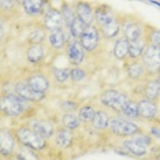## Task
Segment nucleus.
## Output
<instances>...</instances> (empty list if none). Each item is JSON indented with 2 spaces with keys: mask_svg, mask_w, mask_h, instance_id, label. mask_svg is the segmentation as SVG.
Segmentation results:
<instances>
[{
  "mask_svg": "<svg viewBox=\"0 0 160 160\" xmlns=\"http://www.w3.org/2000/svg\"><path fill=\"white\" fill-rule=\"evenodd\" d=\"M64 55H66L68 63L72 67L75 66H81L86 59V51L83 49V47L81 45L79 40H74L71 38L68 41V44L64 48Z\"/></svg>",
  "mask_w": 160,
  "mask_h": 160,
  "instance_id": "12",
  "label": "nucleus"
},
{
  "mask_svg": "<svg viewBox=\"0 0 160 160\" xmlns=\"http://www.w3.org/2000/svg\"><path fill=\"white\" fill-rule=\"evenodd\" d=\"M138 115L144 122L155 123L160 119V111L158 101H152L147 99H138Z\"/></svg>",
  "mask_w": 160,
  "mask_h": 160,
  "instance_id": "11",
  "label": "nucleus"
},
{
  "mask_svg": "<svg viewBox=\"0 0 160 160\" xmlns=\"http://www.w3.org/2000/svg\"><path fill=\"white\" fill-rule=\"evenodd\" d=\"M108 133L118 138H130V137H134L137 134L142 133V129L136 122L127 121L126 118H123L119 114H114V115H111Z\"/></svg>",
  "mask_w": 160,
  "mask_h": 160,
  "instance_id": "3",
  "label": "nucleus"
},
{
  "mask_svg": "<svg viewBox=\"0 0 160 160\" xmlns=\"http://www.w3.org/2000/svg\"><path fill=\"white\" fill-rule=\"evenodd\" d=\"M96 112H97V110L94 108L93 104L85 103V104H82L81 107H79L77 115H78L79 121H81L83 125H92L94 116H96Z\"/></svg>",
  "mask_w": 160,
  "mask_h": 160,
  "instance_id": "28",
  "label": "nucleus"
},
{
  "mask_svg": "<svg viewBox=\"0 0 160 160\" xmlns=\"http://www.w3.org/2000/svg\"><path fill=\"white\" fill-rule=\"evenodd\" d=\"M122 17V36L127 41H134L145 36V26L141 19L130 15H121Z\"/></svg>",
  "mask_w": 160,
  "mask_h": 160,
  "instance_id": "6",
  "label": "nucleus"
},
{
  "mask_svg": "<svg viewBox=\"0 0 160 160\" xmlns=\"http://www.w3.org/2000/svg\"><path fill=\"white\" fill-rule=\"evenodd\" d=\"M47 4H48V2H45V0H22V2H19L22 11L30 18L42 17Z\"/></svg>",
  "mask_w": 160,
  "mask_h": 160,
  "instance_id": "21",
  "label": "nucleus"
},
{
  "mask_svg": "<svg viewBox=\"0 0 160 160\" xmlns=\"http://www.w3.org/2000/svg\"><path fill=\"white\" fill-rule=\"evenodd\" d=\"M25 81L28 82V85L30 86L32 89L36 90L37 93H41V94H45L51 88L49 78L47 77L42 71H32Z\"/></svg>",
  "mask_w": 160,
  "mask_h": 160,
  "instance_id": "18",
  "label": "nucleus"
},
{
  "mask_svg": "<svg viewBox=\"0 0 160 160\" xmlns=\"http://www.w3.org/2000/svg\"><path fill=\"white\" fill-rule=\"evenodd\" d=\"M59 122H60L62 127L68 129V130H72V132L78 130L79 127H81V125H82V122L79 121L77 114H62Z\"/></svg>",
  "mask_w": 160,
  "mask_h": 160,
  "instance_id": "31",
  "label": "nucleus"
},
{
  "mask_svg": "<svg viewBox=\"0 0 160 160\" xmlns=\"http://www.w3.org/2000/svg\"><path fill=\"white\" fill-rule=\"evenodd\" d=\"M47 37H48V34H47V30L41 26V23H40V26H37L36 29H33V30L29 32V34H28V44L29 45L42 44Z\"/></svg>",
  "mask_w": 160,
  "mask_h": 160,
  "instance_id": "32",
  "label": "nucleus"
},
{
  "mask_svg": "<svg viewBox=\"0 0 160 160\" xmlns=\"http://www.w3.org/2000/svg\"><path fill=\"white\" fill-rule=\"evenodd\" d=\"M70 40H71V37H70V33H68V29L63 28V29H59V30L48 33V37H47V45L49 47L51 51L59 52V51L66 48V45L68 44Z\"/></svg>",
  "mask_w": 160,
  "mask_h": 160,
  "instance_id": "14",
  "label": "nucleus"
},
{
  "mask_svg": "<svg viewBox=\"0 0 160 160\" xmlns=\"http://www.w3.org/2000/svg\"><path fill=\"white\" fill-rule=\"evenodd\" d=\"M18 140L15 137L14 130L2 129L0 132V155L3 159H12L17 153Z\"/></svg>",
  "mask_w": 160,
  "mask_h": 160,
  "instance_id": "10",
  "label": "nucleus"
},
{
  "mask_svg": "<svg viewBox=\"0 0 160 160\" xmlns=\"http://www.w3.org/2000/svg\"><path fill=\"white\" fill-rule=\"evenodd\" d=\"M75 12L77 18L86 26H93L94 25V6L90 2H75Z\"/></svg>",
  "mask_w": 160,
  "mask_h": 160,
  "instance_id": "20",
  "label": "nucleus"
},
{
  "mask_svg": "<svg viewBox=\"0 0 160 160\" xmlns=\"http://www.w3.org/2000/svg\"><path fill=\"white\" fill-rule=\"evenodd\" d=\"M28 126L30 129H33L38 136L45 138V140L52 138L58 130L55 123L49 121V119H44V118H30V121L28 122Z\"/></svg>",
  "mask_w": 160,
  "mask_h": 160,
  "instance_id": "13",
  "label": "nucleus"
},
{
  "mask_svg": "<svg viewBox=\"0 0 160 160\" xmlns=\"http://www.w3.org/2000/svg\"><path fill=\"white\" fill-rule=\"evenodd\" d=\"M88 78V71L82 66H75L70 68V81L72 83H81Z\"/></svg>",
  "mask_w": 160,
  "mask_h": 160,
  "instance_id": "36",
  "label": "nucleus"
},
{
  "mask_svg": "<svg viewBox=\"0 0 160 160\" xmlns=\"http://www.w3.org/2000/svg\"><path fill=\"white\" fill-rule=\"evenodd\" d=\"M145 70H147L148 78H153L160 72V48L148 45L147 51L141 58Z\"/></svg>",
  "mask_w": 160,
  "mask_h": 160,
  "instance_id": "8",
  "label": "nucleus"
},
{
  "mask_svg": "<svg viewBox=\"0 0 160 160\" xmlns=\"http://www.w3.org/2000/svg\"><path fill=\"white\" fill-rule=\"evenodd\" d=\"M88 28L83 22H81V21L78 19H75L74 22H72V25L70 28H68V33H70V37L71 38H74V40H79V37L82 36V33L85 32V29Z\"/></svg>",
  "mask_w": 160,
  "mask_h": 160,
  "instance_id": "37",
  "label": "nucleus"
},
{
  "mask_svg": "<svg viewBox=\"0 0 160 160\" xmlns=\"http://www.w3.org/2000/svg\"><path fill=\"white\" fill-rule=\"evenodd\" d=\"M123 118H126L127 121H132L134 122L136 119H140V115H138V101L137 99H134V97H132L127 103L125 104V107L122 108L121 114Z\"/></svg>",
  "mask_w": 160,
  "mask_h": 160,
  "instance_id": "30",
  "label": "nucleus"
},
{
  "mask_svg": "<svg viewBox=\"0 0 160 160\" xmlns=\"http://www.w3.org/2000/svg\"><path fill=\"white\" fill-rule=\"evenodd\" d=\"M15 137L18 140V145L22 147L30 148L36 152H41L44 151L48 145V140L42 138L41 136H38L33 129H30L28 125H21L14 129Z\"/></svg>",
  "mask_w": 160,
  "mask_h": 160,
  "instance_id": "4",
  "label": "nucleus"
},
{
  "mask_svg": "<svg viewBox=\"0 0 160 160\" xmlns=\"http://www.w3.org/2000/svg\"><path fill=\"white\" fill-rule=\"evenodd\" d=\"M118 17L119 14L105 3H99V4L94 6V25L99 29L104 25L110 23L111 21H114Z\"/></svg>",
  "mask_w": 160,
  "mask_h": 160,
  "instance_id": "16",
  "label": "nucleus"
},
{
  "mask_svg": "<svg viewBox=\"0 0 160 160\" xmlns=\"http://www.w3.org/2000/svg\"><path fill=\"white\" fill-rule=\"evenodd\" d=\"M110 122H111L110 112L105 110H97L96 116H94L92 122V127L97 132H104V130H108Z\"/></svg>",
  "mask_w": 160,
  "mask_h": 160,
  "instance_id": "27",
  "label": "nucleus"
},
{
  "mask_svg": "<svg viewBox=\"0 0 160 160\" xmlns=\"http://www.w3.org/2000/svg\"><path fill=\"white\" fill-rule=\"evenodd\" d=\"M14 93L33 104L41 103V101H44V99H45V94L37 93L36 90H33L28 85V82L25 81V79H21V81H17L14 83Z\"/></svg>",
  "mask_w": 160,
  "mask_h": 160,
  "instance_id": "15",
  "label": "nucleus"
},
{
  "mask_svg": "<svg viewBox=\"0 0 160 160\" xmlns=\"http://www.w3.org/2000/svg\"><path fill=\"white\" fill-rule=\"evenodd\" d=\"M122 148L127 155L137 159H145L151 153V149L155 148V140L148 133H140L134 137L125 138L122 141Z\"/></svg>",
  "mask_w": 160,
  "mask_h": 160,
  "instance_id": "2",
  "label": "nucleus"
},
{
  "mask_svg": "<svg viewBox=\"0 0 160 160\" xmlns=\"http://www.w3.org/2000/svg\"><path fill=\"white\" fill-rule=\"evenodd\" d=\"M132 97L129 96V93L123 92V90H118L114 88H107L101 90L99 94V101L104 108H108L110 111L115 112V114H121L122 108L125 107V104L129 101Z\"/></svg>",
  "mask_w": 160,
  "mask_h": 160,
  "instance_id": "5",
  "label": "nucleus"
},
{
  "mask_svg": "<svg viewBox=\"0 0 160 160\" xmlns=\"http://www.w3.org/2000/svg\"><path fill=\"white\" fill-rule=\"evenodd\" d=\"M30 107H33V103L22 99L14 92L3 93L0 100L2 115L7 118H22L30 111Z\"/></svg>",
  "mask_w": 160,
  "mask_h": 160,
  "instance_id": "1",
  "label": "nucleus"
},
{
  "mask_svg": "<svg viewBox=\"0 0 160 160\" xmlns=\"http://www.w3.org/2000/svg\"><path fill=\"white\" fill-rule=\"evenodd\" d=\"M60 12L63 15V21H64V26L67 29L71 26L72 22L77 19V12H75V7H74V3H70V2H63L62 3V7H60Z\"/></svg>",
  "mask_w": 160,
  "mask_h": 160,
  "instance_id": "29",
  "label": "nucleus"
},
{
  "mask_svg": "<svg viewBox=\"0 0 160 160\" xmlns=\"http://www.w3.org/2000/svg\"><path fill=\"white\" fill-rule=\"evenodd\" d=\"M148 134L152 138H153L155 141L160 142V123L159 122L151 123V126H149V130H148Z\"/></svg>",
  "mask_w": 160,
  "mask_h": 160,
  "instance_id": "40",
  "label": "nucleus"
},
{
  "mask_svg": "<svg viewBox=\"0 0 160 160\" xmlns=\"http://www.w3.org/2000/svg\"><path fill=\"white\" fill-rule=\"evenodd\" d=\"M156 79H158V82L160 83V72H159V74H158V75H156Z\"/></svg>",
  "mask_w": 160,
  "mask_h": 160,
  "instance_id": "42",
  "label": "nucleus"
},
{
  "mask_svg": "<svg viewBox=\"0 0 160 160\" xmlns=\"http://www.w3.org/2000/svg\"><path fill=\"white\" fill-rule=\"evenodd\" d=\"M100 33L103 40H107V41H111V40L119 38L122 36V17L119 14L118 18H115L114 21H111L110 23L104 25V26L100 28Z\"/></svg>",
  "mask_w": 160,
  "mask_h": 160,
  "instance_id": "22",
  "label": "nucleus"
},
{
  "mask_svg": "<svg viewBox=\"0 0 160 160\" xmlns=\"http://www.w3.org/2000/svg\"><path fill=\"white\" fill-rule=\"evenodd\" d=\"M74 138H75V134L72 130L64 129V127L60 126L58 127L55 136H53V141H55L56 147H59L62 149H67L74 144Z\"/></svg>",
  "mask_w": 160,
  "mask_h": 160,
  "instance_id": "24",
  "label": "nucleus"
},
{
  "mask_svg": "<svg viewBox=\"0 0 160 160\" xmlns=\"http://www.w3.org/2000/svg\"><path fill=\"white\" fill-rule=\"evenodd\" d=\"M149 4H153V6L160 7V2H149Z\"/></svg>",
  "mask_w": 160,
  "mask_h": 160,
  "instance_id": "41",
  "label": "nucleus"
},
{
  "mask_svg": "<svg viewBox=\"0 0 160 160\" xmlns=\"http://www.w3.org/2000/svg\"><path fill=\"white\" fill-rule=\"evenodd\" d=\"M15 160H40V156L36 151L30 148H26V147H22L19 145L17 149V153L14 156Z\"/></svg>",
  "mask_w": 160,
  "mask_h": 160,
  "instance_id": "35",
  "label": "nucleus"
},
{
  "mask_svg": "<svg viewBox=\"0 0 160 160\" xmlns=\"http://www.w3.org/2000/svg\"><path fill=\"white\" fill-rule=\"evenodd\" d=\"M112 56L116 60L121 62H126L129 59V41L121 36L119 38H116L112 45Z\"/></svg>",
  "mask_w": 160,
  "mask_h": 160,
  "instance_id": "26",
  "label": "nucleus"
},
{
  "mask_svg": "<svg viewBox=\"0 0 160 160\" xmlns=\"http://www.w3.org/2000/svg\"><path fill=\"white\" fill-rule=\"evenodd\" d=\"M79 107H81V105L74 100H64V101H62L59 105V108L63 111V114H75V111L78 112Z\"/></svg>",
  "mask_w": 160,
  "mask_h": 160,
  "instance_id": "38",
  "label": "nucleus"
},
{
  "mask_svg": "<svg viewBox=\"0 0 160 160\" xmlns=\"http://www.w3.org/2000/svg\"><path fill=\"white\" fill-rule=\"evenodd\" d=\"M145 38L148 41V45L160 48V29L159 28L151 26V25L147 23V26H145Z\"/></svg>",
  "mask_w": 160,
  "mask_h": 160,
  "instance_id": "33",
  "label": "nucleus"
},
{
  "mask_svg": "<svg viewBox=\"0 0 160 160\" xmlns=\"http://www.w3.org/2000/svg\"><path fill=\"white\" fill-rule=\"evenodd\" d=\"M19 6V2H15V0H0V8H2V14L4 15L6 11H12L14 7Z\"/></svg>",
  "mask_w": 160,
  "mask_h": 160,
  "instance_id": "39",
  "label": "nucleus"
},
{
  "mask_svg": "<svg viewBox=\"0 0 160 160\" xmlns=\"http://www.w3.org/2000/svg\"><path fill=\"white\" fill-rule=\"evenodd\" d=\"M125 72L127 78L133 82H144L148 79V74L141 60H129L125 62Z\"/></svg>",
  "mask_w": 160,
  "mask_h": 160,
  "instance_id": "17",
  "label": "nucleus"
},
{
  "mask_svg": "<svg viewBox=\"0 0 160 160\" xmlns=\"http://www.w3.org/2000/svg\"><path fill=\"white\" fill-rule=\"evenodd\" d=\"M101 40L103 37H101L100 29L96 25H93V26H88L85 29V32L79 37V42L83 47V49L86 51V53H93L100 48Z\"/></svg>",
  "mask_w": 160,
  "mask_h": 160,
  "instance_id": "9",
  "label": "nucleus"
},
{
  "mask_svg": "<svg viewBox=\"0 0 160 160\" xmlns=\"http://www.w3.org/2000/svg\"><path fill=\"white\" fill-rule=\"evenodd\" d=\"M158 122H159V123H160V119H159V121H158Z\"/></svg>",
  "mask_w": 160,
  "mask_h": 160,
  "instance_id": "43",
  "label": "nucleus"
},
{
  "mask_svg": "<svg viewBox=\"0 0 160 160\" xmlns=\"http://www.w3.org/2000/svg\"><path fill=\"white\" fill-rule=\"evenodd\" d=\"M41 26L44 28L45 30L48 32V33L66 28V26H64L63 15H62L60 10L59 8H55V7H52L49 2H48V4H47V8H45L44 14H42Z\"/></svg>",
  "mask_w": 160,
  "mask_h": 160,
  "instance_id": "7",
  "label": "nucleus"
},
{
  "mask_svg": "<svg viewBox=\"0 0 160 160\" xmlns=\"http://www.w3.org/2000/svg\"><path fill=\"white\" fill-rule=\"evenodd\" d=\"M51 72H52L56 83L63 85V83H67L70 81V68L68 67H52Z\"/></svg>",
  "mask_w": 160,
  "mask_h": 160,
  "instance_id": "34",
  "label": "nucleus"
},
{
  "mask_svg": "<svg viewBox=\"0 0 160 160\" xmlns=\"http://www.w3.org/2000/svg\"><path fill=\"white\" fill-rule=\"evenodd\" d=\"M49 47L42 42V44H33L28 45L26 51H25V58H26L28 63L30 64H40L41 62L45 60V58L49 53Z\"/></svg>",
  "mask_w": 160,
  "mask_h": 160,
  "instance_id": "19",
  "label": "nucleus"
},
{
  "mask_svg": "<svg viewBox=\"0 0 160 160\" xmlns=\"http://www.w3.org/2000/svg\"><path fill=\"white\" fill-rule=\"evenodd\" d=\"M148 48V41L147 38L141 37L138 40H134V41L129 42V60H141L144 52Z\"/></svg>",
  "mask_w": 160,
  "mask_h": 160,
  "instance_id": "25",
  "label": "nucleus"
},
{
  "mask_svg": "<svg viewBox=\"0 0 160 160\" xmlns=\"http://www.w3.org/2000/svg\"><path fill=\"white\" fill-rule=\"evenodd\" d=\"M141 99H147V100H152V101L160 100V83L158 82L156 77L148 78L147 81L142 82Z\"/></svg>",
  "mask_w": 160,
  "mask_h": 160,
  "instance_id": "23",
  "label": "nucleus"
}]
</instances>
